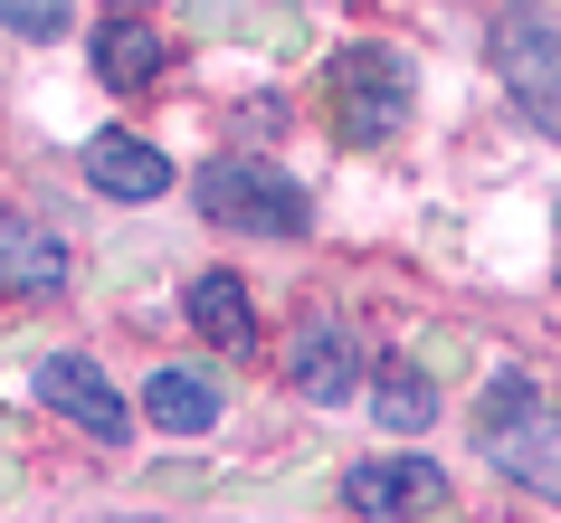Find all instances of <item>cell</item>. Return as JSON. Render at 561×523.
I'll return each instance as SVG.
<instances>
[{
    "label": "cell",
    "instance_id": "obj_1",
    "mask_svg": "<svg viewBox=\"0 0 561 523\" xmlns=\"http://www.w3.org/2000/svg\"><path fill=\"white\" fill-rule=\"evenodd\" d=\"M410 124V58L381 48V38H362L333 58V134L343 144H390Z\"/></svg>",
    "mask_w": 561,
    "mask_h": 523
},
{
    "label": "cell",
    "instance_id": "obj_2",
    "mask_svg": "<svg viewBox=\"0 0 561 523\" xmlns=\"http://www.w3.org/2000/svg\"><path fill=\"white\" fill-rule=\"evenodd\" d=\"M201 219L219 229H248V238H305V191L286 172H266V162H209L201 172Z\"/></svg>",
    "mask_w": 561,
    "mask_h": 523
},
{
    "label": "cell",
    "instance_id": "obj_3",
    "mask_svg": "<svg viewBox=\"0 0 561 523\" xmlns=\"http://www.w3.org/2000/svg\"><path fill=\"white\" fill-rule=\"evenodd\" d=\"M495 67H504V95L524 105V124H542L561 144V30L533 20V10H504L495 20Z\"/></svg>",
    "mask_w": 561,
    "mask_h": 523
},
{
    "label": "cell",
    "instance_id": "obj_4",
    "mask_svg": "<svg viewBox=\"0 0 561 523\" xmlns=\"http://www.w3.org/2000/svg\"><path fill=\"white\" fill-rule=\"evenodd\" d=\"M343 504L362 523H410V514H447V476L428 457H362L343 476Z\"/></svg>",
    "mask_w": 561,
    "mask_h": 523
},
{
    "label": "cell",
    "instance_id": "obj_5",
    "mask_svg": "<svg viewBox=\"0 0 561 523\" xmlns=\"http://www.w3.org/2000/svg\"><path fill=\"white\" fill-rule=\"evenodd\" d=\"M286 380H296L305 400H353V390H362V343H353V323L305 315L296 343H286Z\"/></svg>",
    "mask_w": 561,
    "mask_h": 523
},
{
    "label": "cell",
    "instance_id": "obj_6",
    "mask_svg": "<svg viewBox=\"0 0 561 523\" xmlns=\"http://www.w3.org/2000/svg\"><path fill=\"white\" fill-rule=\"evenodd\" d=\"M38 400L58 409V419H77L87 437H124V390L95 372L87 352H48L38 362Z\"/></svg>",
    "mask_w": 561,
    "mask_h": 523
},
{
    "label": "cell",
    "instance_id": "obj_7",
    "mask_svg": "<svg viewBox=\"0 0 561 523\" xmlns=\"http://www.w3.org/2000/svg\"><path fill=\"white\" fill-rule=\"evenodd\" d=\"M181 315H191V333H201L209 352H238V362L257 352V305H248V286H238V276H219V266H209V276H191Z\"/></svg>",
    "mask_w": 561,
    "mask_h": 523
},
{
    "label": "cell",
    "instance_id": "obj_8",
    "mask_svg": "<svg viewBox=\"0 0 561 523\" xmlns=\"http://www.w3.org/2000/svg\"><path fill=\"white\" fill-rule=\"evenodd\" d=\"M485 457H495L514 486H533V494H552V504H561V409H533V419L495 429V437H485Z\"/></svg>",
    "mask_w": 561,
    "mask_h": 523
},
{
    "label": "cell",
    "instance_id": "obj_9",
    "mask_svg": "<svg viewBox=\"0 0 561 523\" xmlns=\"http://www.w3.org/2000/svg\"><path fill=\"white\" fill-rule=\"evenodd\" d=\"M67 286V248L38 219L0 209V295H58Z\"/></svg>",
    "mask_w": 561,
    "mask_h": 523
},
{
    "label": "cell",
    "instance_id": "obj_10",
    "mask_svg": "<svg viewBox=\"0 0 561 523\" xmlns=\"http://www.w3.org/2000/svg\"><path fill=\"white\" fill-rule=\"evenodd\" d=\"M87 181L105 191V201H162L172 191V162L152 144H134V134H95L87 144Z\"/></svg>",
    "mask_w": 561,
    "mask_h": 523
},
{
    "label": "cell",
    "instance_id": "obj_11",
    "mask_svg": "<svg viewBox=\"0 0 561 523\" xmlns=\"http://www.w3.org/2000/svg\"><path fill=\"white\" fill-rule=\"evenodd\" d=\"M162 67H172V38H162V30H144L134 10H115V20L95 30V77H105V87H124V95H134V87H152Z\"/></svg>",
    "mask_w": 561,
    "mask_h": 523
},
{
    "label": "cell",
    "instance_id": "obj_12",
    "mask_svg": "<svg viewBox=\"0 0 561 523\" xmlns=\"http://www.w3.org/2000/svg\"><path fill=\"white\" fill-rule=\"evenodd\" d=\"M219 380H201V372H152L144 380V419L162 437H201V429H219Z\"/></svg>",
    "mask_w": 561,
    "mask_h": 523
},
{
    "label": "cell",
    "instance_id": "obj_13",
    "mask_svg": "<svg viewBox=\"0 0 561 523\" xmlns=\"http://www.w3.org/2000/svg\"><path fill=\"white\" fill-rule=\"evenodd\" d=\"M371 409H381V429H428V409H438V390L410 372V362H390L381 380H371Z\"/></svg>",
    "mask_w": 561,
    "mask_h": 523
},
{
    "label": "cell",
    "instance_id": "obj_14",
    "mask_svg": "<svg viewBox=\"0 0 561 523\" xmlns=\"http://www.w3.org/2000/svg\"><path fill=\"white\" fill-rule=\"evenodd\" d=\"M533 409H542V380L504 372V380H485V409H476V419H485V437H495V429H514V419H533Z\"/></svg>",
    "mask_w": 561,
    "mask_h": 523
},
{
    "label": "cell",
    "instance_id": "obj_15",
    "mask_svg": "<svg viewBox=\"0 0 561 523\" xmlns=\"http://www.w3.org/2000/svg\"><path fill=\"white\" fill-rule=\"evenodd\" d=\"M0 30H30V38H58V30H67V0H0Z\"/></svg>",
    "mask_w": 561,
    "mask_h": 523
},
{
    "label": "cell",
    "instance_id": "obj_16",
    "mask_svg": "<svg viewBox=\"0 0 561 523\" xmlns=\"http://www.w3.org/2000/svg\"><path fill=\"white\" fill-rule=\"evenodd\" d=\"M105 10H152V0H105Z\"/></svg>",
    "mask_w": 561,
    "mask_h": 523
}]
</instances>
